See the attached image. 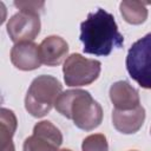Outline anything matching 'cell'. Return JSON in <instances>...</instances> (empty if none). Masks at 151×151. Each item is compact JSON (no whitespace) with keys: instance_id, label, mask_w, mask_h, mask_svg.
Masks as SVG:
<instances>
[{"instance_id":"1","label":"cell","mask_w":151,"mask_h":151,"mask_svg":"<svg viewBox=\"0 0 151 151\" xmlns=\"http://www.w3.org/2000/svg\"><path fill=\"white\" fill-rule=\"evenodd\" d=\"M80 41L84 52L94 55H109L113 48H120L124 37L118 31L114 17L103 8L88 13L80 24Z\"/></svg>"},{"instance_id":"2","label":"cell","mask_w":151,"mask_h":151,"mask_svg":"<svg viewBox=\"0 0 151 151\" xmlns=\"http://www.w3.org/2000/svg\"><path fill=\"white\" fill-rule=\"evenodd\" d=\"M54 107L60 114L73 120L74 125L84 131L94 130L103 120L101 106L85 90L76 88L61 92Z\"/></svg>"},{"instance_id":"3","label":"cell","mask_w":151,"mask_h":151,"mask_svg":"<svg viewBox=\"0 0 151 151\" xmlns=\"http://www.w3.org/2000/svg\"><path fill=\"white\" fill-rule=\"evenodd\" d=\"M61 91L63 85L57 78L46 74L37 77L31 83L25 97L26 111L35 118L46 116L54 106Z\"/></svg>"},{"instance_id":"4","label":"cell","mask_w":151,"mask_h":151,"mask_svg":"<svg viewBox=\"0 0 151 151\" xmlns=\"http://www.w3.org/2000/svg\"><path fill=\"white\" fill-rule=\"evenodd\" d=\"M130 77L144 88H151V33L132 44L126 55Z\"/></svg>"},{"instance_id":"5","label":"cell","mask_w":151,"mask_h":151,"mask_svg":"<svg viewBox=\"0 0 151 151\" xmlns=\"http://www.w3.org/2000/svg\"><path fill=\"white\" fill-rule=\"evenodd\" d=\"M100 70V61L85 58L79 53H73L64 61V80L71 87L90 85L99 77Z\"/></svg>"},{"instance_id":"6","label":"cell","mask_w":151,"mask_h":151,"mask_svg":"<svg viewBox=\"0 0 151 151\" xmlns=\"http://www.w3.org/2000/svg\"><path fill=\"white\" fill-rule=\"evenodd\" d=\"M63 134L60 130L48 120H42L33 127V134L27 137L22 151H60Z\"/></svg>"},{"instance_id":"7","label":"cell","mask_w":151,"mask_h":151,"mask_svg":"<svg viewBox=\"0 0 151 151\" xmlns=\"http://www.w3.org/2000/svg\"><path fill=\"white\" fill-rule=\"evenodd\" d=\"M40 19L38 14L19 12L7 22V33L15 44L32 41L40 33Z\"/></svg>"},{"instance_id":"8","label":"cell","mask_w":151,"mask_h":151,"mask_svg":"<svg viewBox=\"0 0 151 151\" xmlns=\"http://www.w3.org/2000/svg\"><path fill=\"white\" fill-rule=\"evenodd\" d=\"M12 64L22 71L37 70L41 65L39 55V45L33 41H25L15 44L11 50Z\"/></svg>"},{"instance_id":"9","label":"cell","mask_w":151,"mask_h":151,"mask_svg":"<svg viewBox=\"0 0 151 151\" xmlns=\"http://www.w3.org/2000/svg\"><path fill=\"white\" fill-rule=\"evenodd\" d=\"M68 54L67 42L58 35L45 38L39 45V55L41 64L47 66H58L66 60Z\"/></svg>"},{"instance_id":"10","label":"cell","mask_w":151,"mask_h":151,"mask_svg":"<svg viewBox=\"0 0 151 151\" xmlns=\"http://www.w3.org/2000/svg\"><path fill=\"white\" fill-rule=\"evenodd\" d=\"M110 99L116 110L127 111L140 105L138 91L125 80L116 81L110 87Z\"/></svg>"},{"instance_id":"11","label":"cell","mask_w":151,"mask_h":151,"mask_svg":"<svg viewBox=\"0 0 151 151\" xmlns=\"http://www.w3.org/2000/svg\"><path fill=\"white\" fill-rule=\"evenodd\" d=\"M145 120V110L142 105L133 110L120 111L113 110L112 112V124L117 131L124 134L136 133L143 125Z\"/></svg>"},{"instance_id":"12","label":"cell","mask_w":151,"mask_h":151,"mask_svg":"<svg viewBox=\"0 0 151 151\" xmlns=\"http://www.w3.org/2000/svg\"><path fill=\"white\" fill-rule=\"evenodd\" d=\"M0 151H15L12 138L17 130V117L13 111L2 107L0 114Z\"/></svg>"},{"instance_id":"13","label":"cell","mask_w":151,"mask_h":151,"mask_svg":"<svg viewBox=\"0 0 151 151\" xmlns=\"http://www.w3.org/2000/svg\"><path fill=\"white\" fill-rule=\"evenodd\" d=\"M120 14L124 20L132 25H140L147 18L146 2L127 0L120 2Z\"/></svg>"},{"instance_id":"14","label":"cell","mask_w":151,"mask_h":151,"mask_svg":"<svg viewBox=\"0 0 151 151\" xmlns=\"http://www.w3.org/2000/svg\"><path fill=\"white\" fill-rule=\"evenodd\" d=\"M81 151H109L107 139L101 133L87 136L81 144Z\"/></svg>"},{"instance_id":"15","label":"cell","mask_w":151,"mask_h":151,"mask_svg":"<svg viewBox=\"0 0 151 151\" xmlns=\"http://www.w3.org/2000/svg\"><path fill=\"white\" fill-rule=\"evenodd\" d=\"M14 6L20 9V12H28L38 14L42 11L45 2L42 1H14Z\"/></svg>"},{"instance_id":"16","label":"cell","mask_w":151,"mask_h":151,"mask_svg":"<svg viewBox=\"0 0 151 151\" xmlns=\"http://www.w3.org/2000/svg\"><path fill=\"white\" fill-rule=\"evenodd\" d=\"M60 151H71V150H68V149H61Z\"/></svg>"},{"instance_id":"17","label":"cell","mask_w":151,"mask_h":151,"mask_svg":"<svg viewBox=\"0 0 151 151\" xmlns=\"http://www.w3.org/2000/svg\"><path fill=\"white\" fill-rule=\"evenodd\" d=\"M130 151H136V150H130Z\"/></svg>"},{"instance_id":"18","label":"cell","mask_w":151,"mask_h":151,"mask_svg":"<svg viewBox=\"0 0 151 151\" xmlns=\"http://www.w3.org/2000/svg\"><path fill=\"white\" fill-rule=\"evenodd\" d=\"M150 132H151V129H150Z\"/></svg>"}]
</instances>
